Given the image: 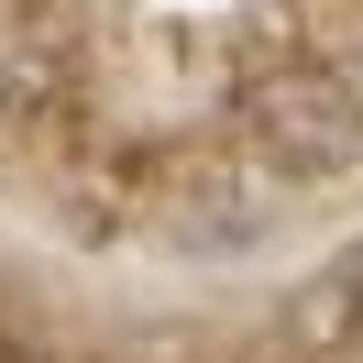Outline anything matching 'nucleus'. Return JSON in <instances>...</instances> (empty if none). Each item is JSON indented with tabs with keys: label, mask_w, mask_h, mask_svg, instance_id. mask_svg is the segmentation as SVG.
<instances>
[{
	"label": "nucleus",
	"mask_w": 363,
	"mask_h": 363,
	"mask_svg": "<svg viewBox=\"0 0 363 363\" xmlns=\"http://www.w3.org/2000/svg\"><path fill=\"white\" fill-rule=\"evenodd\" d=\"M0 363H33V352H23V341H0Z\"/></svg>",
	"instance_id": "nucleus-3"
},
{
	"label": "nucleus",
	"mask_w": 363,
	"mask_h": 363,
	"mask_svg": "<svg viewBox=\"0 0 363 363\" xmlns=\"http://www.w3.org/2000/svg\"><path fill=\"white\" fill-rule=\"evenodd\" d=\"M242 143L275 177H352L363 165V89L341 67H275L242 89Z\"/></svg>",
	"instance_id": "nucleus-1"
},
{
	"label": "nucleus",
	"mask_w": 363,
	"mask_h": 363,
	"mask_svg": "<svg viewBox=\"0 0 363 363\" xmlns=\"http://www.w3.org/2000/svg\"><path fill=\"white\" fill-rule=\"evenodd\" d=\"M319 297H341V308H319L308 330H352V341H363V253H352V264H341V275H330Z\"/></svg>",
	"instance_id": "nucleus-2"
}]
</instances>
